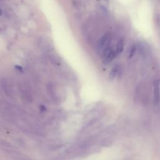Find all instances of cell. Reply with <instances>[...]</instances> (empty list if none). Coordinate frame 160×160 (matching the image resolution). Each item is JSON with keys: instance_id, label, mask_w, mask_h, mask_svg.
Instances as JSON below:
<instances>
[{"instance_id": "9c48e42d", "label": "cell", "mask_w": 160, "mask_h": 160, "mask_svg": "<svg viewBox=\"0 0 160 160\" xmlns=\"http://www.w3.org/2000/svg\"><path fill=\"white\" fill-rule=\"evenodd\" d=\"M109 0H104V1H105V2H106V3H108V2H109Z\"/></svg>"}, {"instance_id": "7a4b0ae2", "label": "cell", "mask_w": 160, "mask_h": 160, "mask_svg": "<svg viewBox=\"0 0 160 160\" xmlns=\"http://www.w3.org/2000/svg\"><path fill=\"white\" fill-rule=\"evenodd\" d=\"M111 35L109 33L105 34L98 41L97 44V48L98 51H102L109 47V44L111 42Z\"/></svg>"}, {"instance_id": "8992f818", "label": "cell", "mask_w": 160, "mask_h": 160, "mask_svg": "<svg viewBox=\"0 0 160 160\" xmlns=\"http://www.w3.org/2000/svg\"><path fill=\"white\" fill-rule=\"evenodd\" d=\"M136 46L135 45L132 46V47L130 49L129 53V59L131 58L134 56V53L136 52Z\"/></svg>"}, {"instance_id": "ba28073f", "label": "cell", "mask_w": 160, "mask_h": 160, "mask_svg": "<svg viewBox=\"0 0 160 160\" xmlns=\"http://www.w3.org/2000/svg\"><path fill=\"white\" fill-rule=\"evenodd\" d=\"M2 10L0 9V16L2 15Z\"/></svg>"}, {"instance_id": "277c9868", "label": "cell", "mask_w": 160, "mask_h": 160, "mask_svg": "<svg viewBox=\"0 0 160 160\" xmlns=\"http://www.w3.org/2000/svg\"><path fill=\"white\" fill-rule=\"evenodd\" d=\"M124 48V42L122 39H120L116 45V54L118 55L121 54Z\"/></svg>"}, {"instance_id": "3957f363", "label": "cell", "mask_w": 160, "mask_h": 160, "mask_svg": "<svg viewBox=\"0 0 160 160\" xmlns=\"http://www.w3.org/2000/svg\"><path fill=\"white\" fill-rule=\"evenodd\" d=\"M154 96L156 104L159 101V80H155L154 82Z\"/></svg>"}, {"instance_id": "6da1fadb", "label": "cell", "mask_w": 160, "mask_h": 160, "mask_svg": "<svg viewBox=\"0 0 160 160\" xmlns=\"http://www.w3.org/2000/svg\"><path fill=\"white\" fill-rule=\"evenodd\" d=\"M116 52L110 47L107 48L105 50L102 51V61L104 64H109L116 56Z\"/></svg>"}, {"instance_id": "5b68a950", "label": "cell", "mask_w": 160, "mask_h": 160, "mask_svg": "<svg viewBox=\"0 0 160 160\" xmlns=\"http://www.w3.org/2000/svg\"><path fill=\"white\" fill-rule=\"evenodd\" d=\"M118 71H119V66H114L110 72H109V78L111 79H113L115 78V77L116 76V75L118 74Z\"/></svg>"}, {"instance_id": "52a82bcc", "label": "cell", "mask_w": 160, "mask_h": 160, "mask_svg": "<svg viewBox=\"0 0 160 160\" xmlns=\"http://www.w3.org/2000/svg\"><path fill=\"white\" fill-rule=\"evenodd\" d=\"M16 68H17L19 71H21V72H22V68H21V66H16Z\"/></svg>"}]
</instances>
